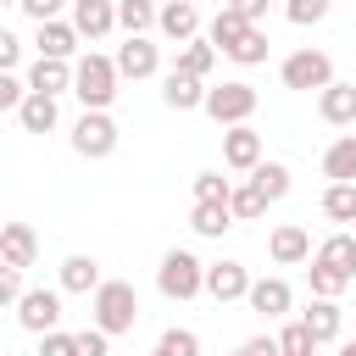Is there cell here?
<instances>
[{
	"instance_id": "6da1fadb",
	"label": "cell",
	"mask_w": 356,
	"mask_h": 356,
	"mask_svg": "<svg viewBox=\"0 0 356 356\" xmlns=\"http://www.w3.org/2000/svg\"><path fill=\"white\" fill-rule=\"evenodd\" d=\"M306 284H312V295H328V300H339V295L356 284V234H328V239L312 250Z\"/></svg>"
},
{
	"instance_id": "7a4b0ae2",
	"label": "cell",
	"mask_w": 356,
	"mask_h": 356,
	"mask_svg": "<svg viewBox=\"0 0 356 356\" xmlns=\"http://www.w3.org/2000/svg\"><path fill=\"white\" fill-rule=\"evenodd\" d=\"M117 83H122V72H117V56H100V50L78 56L72 95L83 100V111H111V100H117Z\"/></svg>"
},
{
	"instance_id": "3957f363",
	"label": "cell",
	"mask_w": 356,
	"mask_h": 356,
	"mask_svg": "<svg viewBox=\"0 0 356 356\" xmlns=\"http://www.w3.org/2000/svg\"><path fill=\"white\" fill-rule=\"evenodd\" d=\"M89 312H95V328L106 334H134L139 323V289L128 278H106L95 295H89Z\"/></svg>"
},
{
	"instance_id": "277c9868",
	"label": "cell",
	"mask_w": 356,
	"mask_h": 356,
	"mask_svg": "<svg viewBox=\"0 0 356 356\" xmlns=\"http://www.w3.org/2000/svg\"><path fill=\"white\" fill-rule=\"evenodd\" d=\"M156 289H161L167 300H195V295L206 289V261H200L195 250H167L161 267H156Z\"/></svg>"
},
{
	"instance_id": "5b68a950",
	"label": "cell",
	"mask_w": 356,
	"mask_h": 356,
	"mask_svg": "<svg viewBox=\"0 0 356 356\" xmlns=\"http://www.w3.org/2000/svg\"><path fill=\"white\" fill-rule=\"evenodd\" d=\"M256 100H261V95H256L245 78H234V83L206 89V106H200V111H206L211 122H222V128H239V122H250V117H256Z\"/></svg>"
},
{
	"instance_id": "8992f818",
	"label": "cell",
	"mask_w": 356,
	"mask_h": 356,
	"mask_svg": "<svg viewBox=\"0 0 356 356\" xmlns=\"http://www.w3.org/2000/svg\"><path fill=\"white\" fill-rule=\"evenodd\" d=\"M117 139H122V128L111 122V111H83V117L72 122V150H78L83 161H106V156L117 150Z\"/></svg>"
},
{
	"instance_id": "52a82bcc",
	"label": "cell",
	"mask_w": 356,
	"mask_h": 356,
	"mask_svg": "<svg viewBox=\"0 0 356 356\" xmlns=\"http://www.w3.org/2000/svg\"><path fill=\"white\" fill-rule=\"evenodd\" d=\"M278 78H284V89H328L334 61H328V50H295V56H284Z\"/></svg>"
},
{
	"instance_id": "ba28073f",
	"label": "cell",
	"mask_w": 356,
	"mask_h": 356,
	"mask_svg": "<svg viewBox=\"0 0 356 356\" xmlns=\"http://www.w3.org/2000/svg\"><path fill=\"white\" fill-rule=\"evenodd\" d=\"M256 161H267V145H261V134H256L250 122H239V128H222V167H234V172H256Z\"/></svg>"
},
{
	"instance_id": "9c48e42d",
	"label": "cell",
	"mask_w": 356,
	"mask_h": 356,
	"mask_svg": "<svg viewBox=\"0 0 356 356\" xmlns=\"http://www.w3.org/2000/svg\"><path fill=\"white\" fill-rule=\"evenodd\" d=\"M250 273H245V261H206V295L217 300V306H228V300H245L250 295Z\"/></svg>"
},
{
	"instance_id": "30bf717a",
	"label": "cell",
	"mask_w": 356,
	"mask_h": 356,
	"mask_svg": "<svg viewBox=\"0 0 356 356\" xmlns=\"http://www.w3.org/2000/svg\"><path fill=\"white\" fill-rule=\"evenodd\" d=\"M17 323H22L28 334H50V328L61 323V289H28V295L17 300Z\"/></svg>"
},
{
	"instance_id": "8fae6325",
	"label": "cell",
	"mask_w": 356,
	"mask_h": 356,
	"mask_svg": "<svg viewBox=\"0 0 356 356\" xmlns=\"http://www.w3.org/2000/svg\"><path fill=\"white\" fill-rule=\"evenodd\" d=\"M117 72L134 78V83H139V78H156V72H161V50H156L145 33H128V39L117 44Z\"/></svg>"
},
{
	"instance_id": "7c38bea8",
	"label": "cell",
	"mask_w": 356,
	"mask_h": 356,
	"mask_svg": "<svg viewBox=\"0 0 356 356\" xmlns=\"http://www.w3.org/2000/svg\"><path fill=\"white\" fill-rule=\"evenodd\" d=\"M267 256H273L278 267H300V261H312V234H306L300 222H278L273 239H267Z\"/></svg>"
},
{
	"instance_id": "4fadbf2b",
	"label": "cell",
	"mask_w": 356,
	"mask_h": 356,
	"mask_svg": "<svg viewBox=\"0 0 356 356\" xmlns=\"http://www.w3.org/2000/svg\"><path fill=\"white\" fill-rule=\"evenodd\" d=\"M317 117L328 122V128H356V83H328V89H317Z\"/></svg>"
},
{
	"instance_id": "5bb4252c",
	"label": "cell",
	"mask_w": 356,
	"mask_h": 356,
	"mask_svg": "<svg viewBox=\"0 0 356 356\" xmlns=\"http://www.w3.org/2000/svg\"><path fill=\"white\" fill-rule=\"evenodd\" d=\"M256 28H261V22H250V17H245V11H234V6H222V11L211 17V33H206V39H211L222 56H234V50H239Z\"/></svg>"
},
{
	"instance_id": "9a60e30c",
	"label": "cell",
	"mask_w": 356,
	"mask_h": 356,
	"mask_svg": "<svg viewBox=\"0 0 356 356\" xmlns=\"http://www.w3.org/2000/svg\"><path fill=\"white\" fill-rule=\"evenodd\" d=\"M72 78H78V61L33 56V67H28V89H39V95H67V89H72Z\"/></svg>"
},
{
	"instance_id": "2e32d148",
	"label": "cell",
	"mask_w": 356,
	"mask_h": 356,
	"mask_svg": "<svg viewBox=\"0 0 356 356\" xmlns=\"http://www.w3.org/2000/svg\"><path fill=\"white\" fill-rule=\"evenodd\" d=\"M161 100H167V111H200V106H206V78L172 67V72L161 78Z\"/></svg>"
},
{
	"instance_id": "e0dca14e",
	"label": "cell",
	"mask_w": 356,
	"mask_h": 356,
	"mask_svg": "<svg viewBox=\"0 0 356 356\" xmlns=\"http://www.w3.org/2000/svg\"><path fill=\"white\" fill-rule=\"evenodd\" d=\"M156 28H161L172 44H189V39H200V6H195V0H167L161 17H156Z\"/></svg>"
},
{
	"instance_id": "ac0fdd59",
	"label": "cell",
	"mask_w": 356,
	"mask_h": 356,
	"mask_svg": "<svg viewBox=\"0 0 356 356\" xmlns=\"http://www.w3.org/2000/svg\"><path fill=\"white\" fill-rule=\"evenodd\" d=\"M33 256H39V234H33L28 222H6V228H0V261L28 273V267H33Z\"/></svg>"
},
{
	"instance_id": "d6986e66",
	"label": "cell",
	"mask_w": 356,
	"mask_h": 356,
	"mask_svg": "<svg viewBox=\"0 0 356 356\" xmlns=\"http://www.w3.org/2000/svg\"><path fill=\"white\" fill-rule=\"evenodd\" d=\"M72 22L83 39H106L117 28V0H72Z\"/></svg>"
},
{
	"instance_id": "ffe728a7",
	"label": "cell",
	"mask_w": 356,
	"mask_h": 356,
	"mask_svg": "<svg viewBox=\"0 0 356 356\" xmlns=\"http://www.w3.org/2000/svg\"><path fill=\"white\" fill-rule=\"evenodd\" d=\"M245 306H250V312H261V317H289L295 295H289V284H284V278H256V284H250V295H245Z\"/></svg>"
},
{
	"instance_id": "44dd1931",
	"label": "cell",
	"mask_w": 356,
	"mask_h": 356,
	"mask_svg": "<svg viewBox=\"0 0 356 356\" xmlns=\"http://www.w3.org/2000/svg\"><path fill=\"white\" fill-rule=\"evenodd\" d=\"M78 22H61V17H50V22H39V56H56V61H72L78 56Z\"/></svg>"
},
{
	"instance_id": "7402d4cb",
	"label": "cell",
	"mask_w": 356,
	"mask_h": 356,
	"mask_svg": "<svg viewBox=\"0 0 356 356\" xmlns=\"http://www.w3.org/2000/svg\"><path fill=\"white\" fill-rule=\"evenodd\" d=\"M17 122H22V134H50V128L61 122V106H56V95H39V89H28V100L17 106Z\"/></svg>"
},
{
	"instance_id": "603a6c76",
	"label": "cell",
	"mask_w": 356,
	"mask_h": 356,
	"mask_svg": "<svg viewBox=\"0 0 356 356\" xmlns=\"http://www.w3.org/2000/svg\"><path fill=\"white\" fill-rule=\"evenodd\" d=\"M234 222H239V217H234L228 200H195V211H189V228H195L200 239H222Z\"/></svg>"
},
{
	"instance_id": "cb8c5ba5",
	"label": "cell",
	"mask_w": 356,
	"mask_h": 356,
	"mask_svg": "<svg viewBox=\"0 0 356 356\" xmlns=\"http://www.w3.org/2000/svg\"><path fill=\"white\" fill-rule=\"evenodd\" d=\"M300 323L317 334V345L339 339V328H345V317H339V300H328V295H312V306L300 312Z\"/></svg>"
},
{
	"instance_id": "d4e9b609",
	"label": "cell",
	"mask_w": 356,
	"mask_h": 356,
	"mask_svg": "<svg viewBox=\"0 0 356 356\" xmlns=\"http://www.w3.org/2000/svg\"><path fill=\"white\" fill-rule=\"evenodd\" d=\"M323 178L328 184H356V134H339L323 150Z\"/></svg>"
},
{
	"instance_id": "484cf974",
	"label": "cell",
	"mask_w": 356,
	"mask_h": 356,
	"mask_svg": "<svg viewBox=\"0 0 356 356\" xmlns=\"http://www.w3.org/2000/svg\"><path fill=\"white\" fill-rule=\"evenodd\" d=\"M106 278H100V261L95 256H67L61 261V289L67 295H95Z\"/></svg>"
},
{
	"instance_id": "4316f807",
	"label": "cell",
	"mask_w": 356,
	"mask_h": 356,
	"mask_svg": "<svg viewBox=\"0 0 356 356\" xmlns=\"http://www.w3.org/2000/svg\"><path fill=\"white\" fill-rule=\"evenodd\" d=\"M217 56H222V50H217L211 39H189V44L178 50V61H172V67H178V72H195V78H211Z\"/></svg>"
},
{
	"instance_id": "83f0119b",
	"label": "cell",
	"mask_w": 356,
	"mask_h": 356,
	"mask_svg": "<svg viewBox=\"0 0 356 356\" xmlns=\"http://www.w3.org/2000/svg\"><path fill=\"white\" fill-rule=\"evenodd\" d=\"M156 0H117V28L122 33H150L156 28Z\"/></svg>"
},
{
	"instance_id": "f1b7e54d",
	"label": "cell",
	"mask_w": 356,
	"mask_h": 356,
	"mask_svg": "<svg viewBox=\"0 0 356 356\" xmlns=\"http://www.w3.org/2000/svg\"><path fill=\"white\" fill-rule=\"evenodd\" d=\"M317 206H323L328 222H356V184H328Z\"/></svg>"
},
{
	"instance_id": "f546056e",
	"label": "cell",
	"mask_w": 356,
	"mask_h": 356,
	"mask_svg": "<svg viewBox=\"0 0 356 356\" xmlns=\"http://www.w3.org/2000/svg\"><path fill=\"white\" fill-rule=\"evenodd\" d=\"M250 184H256L267 200H284V195H289V167H284V161H256Z\"/></svg>"
},
{
	"instance_id": "4dcf8cb0",
	"label": "cell",
	"mask_w": 356,
	"mask_h": 356,
	"mask_svg": "<svg viewBox=\"0 0 356 356\" xmlns=\"http://www.w3.org/2000/svg\"><path fill=\"white\" fill-rule=\"evenodd\" d=\"M228 206H234V217H239V222H256V217H261V211H267L273 200H267V195H261L256 184H234V195H228Z\"/></svg>"
},
{
	"instance_id": "1f68e13d",
	"label": "cell",
	"mask_w": 356,
	"mask_h": 356,
	"mask_svg": "<svg viewBox=\"0 0 356 356\" xmlns=\"http://www.w3.org/2000/svg\"><path fill=\"white\" fill-rule=\"evenodd\" d=\"M278 350H284V356H312V350H317V334L295 317V323H284V328H278Z\"/></svg>"
},
{
	"instance_id": "d6a6232c",
	"label": "cell",
	"mask_w": 356,
	"mask_h": 356,
	"mask_svg": "<svg viewBox=\"0 0 356 356\" xmlns=\"http://www.w3.org/2000/svg\"><path fill=\"white\" fill-rule=\"evenodd\" d=\"M150 356H200V339H195V328H167Z\"/></svg>"
},
{
	"instance_id": "836d02e7",
	"label": "cell",
	"mask_w": 356,
	"mask_h": 356,
	"mask_svg": "<svg viewBox=\"0 0 356 356\" xmlns=\"http://www.w3.org/2000/svg\"><path fill=\"white\" fill-rule=\"evenodd\" d=\"M328 6H334V0H284V17H289L295 28H317V22L328 17Z\"/></svg>"
},
{
	"instance_id": "e575fe53",
	"label": "cell",
	"mask_w": 356,
	"mask_h": 356,
	"mask_svg": "<svg viewBox=\"0 0 356 356\" xmlns=\"http://www.w3.org/2000/svg\"><path fill=\"white\" fill-rule=\"evenodd\" d=\"M228 195H234V184L222 172H195V200H228Z\"/></svg>"
},
{
	"instance_id": "d590c367",
	"label": "cell",
	"mask_w": 356,
	"mask_h": 356,
	"mask_svg": "<svg viewBox=\"0 0 356 356\" xmlns=\"http://www.w3.org/2000/svg\"><path fill=\"white\" fill-rule=\"evenodd\" d=\"M28 100V78H17V72H0V111H17Z\"/></svg>"
},
{
	"instance_id": "8d00e7d4",
	"label": "cell",
	"mask_w": 356,
	"mask_h": 356,
	"mask_svg": "<svg viewBox=\"0 0 356 356\" xmlns=\"http://www.w3.org/2000/svg\"><path fill=\"white\" fill-rule=\"evenodd\" d=\"M39 356H78V334H61V328L39 334Z\"/></svg>"
},
{
	"instance_id": "74e56055",
	"label": "cell",
	"mask_w": 356,
	"mask_h": 356,
	"mask_svg": "<svg viewBox=\"0 0 356 356\" xmlns=\"http://www.w3.org/2000/svg\"><path fill=\"white\" fill-rule=\"evenodd\" d=\"M234 61H239V67H261V61H267V33L256 28V33H250V39L234 50Z\"/></svg>"
},
{
	"instance_id": "f35d334b",
	"label": "cell",
	"mask_w": 356,
	"mask_h": 356,
	"mask_svg": "<svg viewBox=\"0 0 356 356\" xmlns=\"http://www.w3.org/2000/svg\"><path fill=\"white\" fill-rule=\"evenodd\" d=\"M22 295H28V284H22V267H6V261H0V300H6V306H17Z\"/></svg>"
},
{
	"instance_id": "ab89813d",
	"label": "cell",
	"mask_w": 356,
	"mask_h": 356,
	"mask_svg": "<svg viewBox=\"0 0 356 356\" xmlns=\"http://www.w3.org/2000/svg\"><path fill=\"white\" fill-rule=\"evenodd\" d=\"M78 356H111V334H106V328H95V323H89V328H83V334H78Z\"/></svg>"
},
{
	"instance_id": "60d3db41",
	"label": "cell",
	"mask_w": 356,
	"mask_h": 356,
	"mask_svg": "<svg viewBox=\"0 0 356 356\" xmlns=\"http://www.w3.org/2000/svg\"><path fill=\"white\" fill-rule=\"evenodd\" d=\"M61 6H72V0H22L17 11L33 17V22H50V17H61Z\"/></svg>"
},
{
	"instance_id": "b9f144b4",
	"label": "cell",
	"mask_w": 356,
	"mask_h": 356,
	"mask_svg": "<svg viewBox=\"0 0 356 356\" xmlns=\"http://www.w3.org/2000/svg\"><path fill=\"white\" fill-rule=\"evenodd\" d=\"M17 56H22V39H17V33H0V72H11Z\"/></svg>"
},
{
	"instance_id": "7bdbcfd3",
	"label": "cell",
	"mask_w": 356,
	"mask_h": 356,
	"mask_svg": "<svg viewBox=\"0 0 356 356\" xmlns=\"http://www.w3.org/2000/svg\"><path fill=\"white\" fill-rule=\"evenodd\" d=\"M245 350L250 356H284L278 350V334H256V339H245Z\"/></svg>"
},
{
	"instance_id": "ee69618b",
	"label": "cell",
	"mask_w": 356,
	"mask_h": 356,
	"mask_svg": "<svg viewBox=\"0 0 356 356\" xmlns=\"http://www.w3.org/2000/svg\"><path fill=\"white\" fill-rule=\"evenodd\" d=\"M228 6H234V11H245V17H250V22H261V17H267V6H273V0H228Z\"/></svg>"
},
{
	"instance_id": "f6af8a7d",
	"label": "cell",
	"mask_w": 356,
	"mask_h": 356,
	"mask_svg": "<svg viewBox=\"0 0 356 356\" xmlns=\"http://www.w3.org/2000/svg\"><path fill=\"white\" fill-rule=\"evenodd\" d=\"M339 356H356V339H345V345H339Z\"/></svg>"
},
{
	"instance_id": "bcb514c9",
	"label": "cell",
	"mask_w": 356,
	"mask_h": 356,
	"mask_svg": "<svg viewBox=\"0 0 356 356\" xmlns=\"http://www.w3.org/2000/svg\"><path fill=\"white\" fill-rule=\"evenodd\" d=\"M234 356H250V350H245V345H239V350H234Z\"/></svg>"
},
{
	"instance_id": "7dc6e473",
	"label": "cell",
	"mask_w": 356,
	"mask_h": 356,
	"mask_svg": "<svg viewBox=\"0 0 356 356\" xmlns=\"http://www.w3.org/2000/svg\"><path fill=\"white\" fill-rule=\"evenodd\" d=\"M6 6H22V0H6Z\"/></svg>"
},
{
	"instance_id": "c3c4849f",
	"label": "cell",
	"mask_w": 356,
	"mask_h": 356,
	"mask_svg": "<svg viewBox=\"0 0 356 356\" xmlns=\"http://www.w3.org/2000/svg\"><path fill=\"white\" fill-rule=\"evenodd\" d=\"M195 6H200V0H195Z\"/></svg>"
}]
</instances>
